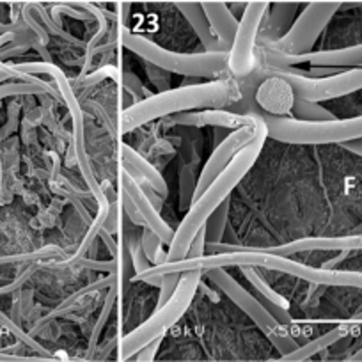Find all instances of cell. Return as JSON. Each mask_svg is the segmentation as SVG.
<instances>
[{"instance_id":"obj_1","label":"cell","mask_w":362,"mask_h":362,"mask_svg":"<svg viewBox=\"0 0 362 362\" xmlns=\"http://www.w3.org/2000/svg\"><path fill=\"white\" fill-rule=\"evenodd\" d=\"M242 87L236 78L211 80L194 86H183L177 89L162 90L142 102L127 107L121 114V134L135 130L148 121L169 117L174 114L190 112L203 109H229L242 102Z\"/></svg>"},{"instance_id":"obj_2","label":"cell","mask_w":362,"mask_h":362,"mask_svg":"<svg viewBox=\"0 0 362 362\" xmlns=\"http://www.w3.org/2000/svg\"><path fill=\"white\" fill-rule=\"evenodd\" d=\"M267 137V134H261L259 137L254 139L250 144H247L245 148L240 149V151L236 153L235 158L231 160V163H229V165L215 177L214 183L194 201L192 206L189 208L187 215L183 217V221H181L180 228L174 231V238L173 242H170L169 250H167L165 263H176V261L185 259L190 243L194 242L197 233L204 228L208 217H210L224 201L229 199L231 190L238 185L240 181L243 180V176L250 170V167H252L254 163H256V160L259 158V153L261 149H263L264 139Z\"/></svg>"},{"instance_id":"obj_3","label":"cell","mask_w":362,"mask_h":362,"mask_svg":"<svg viewBox=\"0 0 362 362\" xmlns=\"http://www.w3.org/2000/svg\"><path fill=\"white\" fill-rule=\"evenodd\" d=\"M119 43L124 50L137 54L142 61L151 62L169 73L194 78H206L218 76L229 71V52H199V54H180V52L167 50L155 41L148 40L142 34H135L128 29L123 20Z\"/></svg>"},{"instance_id":"obj_4","label":"cell","mask_w":362,"mask_h":362,"mask_svg":"<svg viewBox=\"0 0 362 362\" xmlns=\"http://www.w3.org/2000/svg\"><path fill=\"white\" fill-rule=\"evenodd\" d=\"M267 135L290 144H344L362 139V116L313 123L261 112Z\"/></svg>"},{"instance_id":"obj_5","label":"cell","mask_w":362,"mask_h":362,"mask_svg":"<svg viewBox=\"0 0 362 362\" xmlns=\"http://www.w3.org/2000/svg\"><path fill=\"white\" fill-rule=\"evenodd\" d=\"M203 276V272L197 270L181 274L180 284H177L170 300L163 304L162 308L155 309L153 316H149L142 325H139L137 329L132 330L128 336L123 337V341H121V358L127 361L132 355H135L142 348L148 346L149 343L163 337L165 330L170 329L174 322L180 320V316L189 309Z\"/></svg>"},{"instance_id":"obj_6","label":"cell","mask_w":362,"mask_h":362,"mask_svg":"<svg viewBox=\"0 0 362 362\" xmlns=\"http://www.w3.org/2000/svg\"><path fill=\"white\" fill-rule=\"evenodd\" d=\"M208 277H210L211 283L226 295L231 302H235L261 330H263L264 336L276 344L277 350L283 354V357L293 354L300 344L297 343L293 336H291L290 329H286L284 325H281L274 316L268 313V309L257 300V297H254L250 291H247L238 281H235L231 277V274L226 272V268H211V270L204 272Z\"/></svg>"},{"instance_id":"obj_7","label":"cell","mask_w":362,"mask_h":362,"mask_svg":"<svg viewBox=\"0 0 362 362\" xmlns=\"http://www.w3.org/2000/svg\"><path fill=\"white\" fill-rule=\"evenodd\" d=\"M267 71L281 76L291 87L295 98L304 102H327L362 89V68L348 69L330 76H308L295 68L267 69Z\"/></svg>"},{"instance_id":"obj_8","label":"cell","mask_w":362,"mask_h":362,"mask_svg":"<svg viewBox=\"0 0 362 362\" xmlns=\"http://www.w3.org/2000/svg\"><path fill=\"white\" fill-rule=\"evenodd\" d=\"M339 8L341 2H337V0L309 2L304 6V11L297 15L290 30L281 40L268 45V48L286 55L308 54L315 47L316 40L327 27V23L339 11Z\"/></svg>"},{"instance_id":"obj_9","label":"cell","mask_w":362,"mask_h":362,"mask_svg":"<svg viewBox=\"0 0 362 362\" xmlns=\"http://www.w3.org/2000/svg\"><path fill=\"white\" fill-rule=\"evenodd\" d=\"M270 0H249L240 18L235 43L229 48V73L233 78H249L256 69V43Z\"/></svg>"},{"instance_id":"obj_10","label":"cell","mask_w":362,"mask_h":362,"mask_svg":"<svg viewBox=\"0 0 362 362\" xmlns=\"http://www.w3.org/2000/svg\"><path fill=\"white\" fill-rule=\"evenodd\" d=\"M254 112H256V119H254L252 123L233 130L231 134L214 149L211 156L206 160V163H204L203 169H201L199 176H197V187L194 201H196L197 197L214 183L215 177L231 163V160L235 158L236 153H238L240 149H243L247 144H250V142L256 137H259L261 134H267V128H264V121L263 117H261V112H257V110H254Z\"/></svg>"},{"instance_id":"obj_11","label":"cell","mask_w":362,"mask_h":362,"mask_svg":"<svg viewBox=\"0 0 362 362\" xmlns=\"http://www.w3.org/2000/svg\"><path fill=\"white\" fill-rule=\"evenodd\" d=\"M121 177H123L121 185H123L124 196L132 201V204L135 206V210L139 211L142 222H144V228L151 229V231L155 233V235L158 236L163 243L170 245V242H173V238H174V229L170 228L165 221H163L162 215H160V211L156 210L155 204H153L151 199L146 196V192H144V189H142L141 183H139V181L135 180V177L132 176L127 169L123 170Z\"/></svg>"},{"instance_id":"obj_12","label":"cell","mask_w":362,"mask_h":362,"mask_svg":"<svg viewBox=\"0 0 362 362\" xmlns=\"http://www.w3.org/2000/svg\"><path fill=\"white\" fill-rule=\"evenodd\" d=\"M256 119V112L250 110L247 114L235 112V110L226 109H203V110H190V112H181L169 116V124L176 127H221L228 130H236L245 124H250Z\"/></svg>"},{"instance_id":"obj_13","label":"cell","mask_w":362,"mask_h":362,"mask_svg":"<svg viewBox=\"0 0 362 362\" xmlns=\"http://www.w3.org/2000/svg\"><path fill=\"white\" fill-rule=\"evenodd\" d=\"M362 249V235H346L336 236V238H300L295 242L284 243L279 247H264L267 252L288 256L298 252H309V250H358Z\"/></svg>"},{"instance_id":"obj_14","label":"cell","mask_w":362,"mask_h":362,"mask_svg":"<svg viewBox=\"0 0 362 362\" xmlns=\"http://www.w3.org/2000/svg\"><path fill=\"white\" fill-rule=\"evenodd\" d=\"M254 98H256L259 109H264L270 116L277 114L281 117H284L283 114L290 112V109H293L295 102V95L291 87L281 76L274 75V73H270V78L261 82Z\"/></svg>"},{"instance_id":"obj_15","label":"cell","mask_w":362,"mask_h":362,"mask_svg":"<svg viewBox=\"0 0 362 362\" xmlns=\"http://www.w3.org/2000/svg\"><path fill=\"white\" fill-rule=\"evenodd\" d=\"M173 4L180 11V15L187 20V23L192 27L194 33L197 34L199 41L203 43V47L206 48V52H229L221 43V40L214 33V29H211V23L208 20L206 11H204L203 2H196V0H176Z\"/></svg>"},{"instance_id":"obj_16","label":"cell","mask_w":362,"mask_h":362,"mask_svg":"<svg viewBox=\"0 0 362 362\" xmlns=\"http://www.w3.org/2000/svg\"><path fill=\"white\" fill-rule=\"evenodd\" d=\"M242 272H243V276L249 279L250 286H252L254 291H256L257 300L268 309V313H270V315L274 316L281 325L290 329V327L293 325V318H291L290 311H288V309H290V302H288L284 297H281V295L277 293L270 284L264 283V279H261L259 274L254 270V267H243Z\"/></svg>"},{"instance_id":"obj_17","label":"cell","mask_w":362,"mask_h":362,"mask_svg":"<svg viewBox=\"0 0 362 362\" xmlns=\"http://www.w3.org/2000/svg\"><path fill=\"white\" fill-rule=\"evenodd\" d=\"M121 158H123V163L127 167L124 169L139 180L144 185L151 187L156 194H160L162 197L167 196V183L163 180L162 173L149 162L148 158L141 155L139 151H135L132 146L121 144Z\"/></svg>"},{"instance_id":"obj_18","label":"cell","mask_w":362,"mask_h":362,"mask_svg":"<svg viewBox=\"0 0 362 362\" xmlns=\"http://www.w3.org/2000/svg\"><path fill=\"white\" fill-rule=\"evenodd\" d=\"M203 8L206 11L214 33L217 34L221 43L229 50L231 45L235 43L240 25V20L235 16V11H233L228 2H203Z\"/></svg>"},{"instance_id":"obj_19","label":"cell","mask_w":362,"mask_h":362,"mask_svg":"<svg viewBox=\"0 0 362 362\" xmlns=\"http://www.w3.org/2000/svg\"><path fill=\"white\" fill-rule=\"evenodd\" d=\"M346 332H348V325L336 327V329L329 330V332L323 334V336L315 337V339L309 341V343H305V344H300V346H298L293 354L286 355L284 358H288V361H304V358L313 357L315 354L325 350V348H329L330 344H334L336 341H339Z\"/></svg>"},{"instance_id":"obj_20","label":"cell","mask_w":362,"mask_h":362,"mask_svg":"<svg viewBox=\"0 0 362 362\" xmlns=\"http://www.w3.org/2000/svg\"><path fill=\"white\" fill-rule=\"evenodd\" d=\"M229 199L224 201L214 214L208 217L206 224H204L203 233L204 238H206V245H214V243H221L222 236H224L226 222H228L229 215Z\"/></svg>"},{"instance_id":"obj_21","label":"cell","mask_w":362,"mask_h":362,"mask_svg":"<svg viewBox=\"0 0 362 362\" xmlns=\"http://www.w3.org/2000/svg\"><path fill=\"white\" fill-rule=\"evenodd\" d=\"M293 114H295V119L313 121V123L336 119V117H334V114L329 112L327 109H323L320 103L304 102V100H297V98H295V102H293Z\"/></svg>"},{"instance_id":"obj_22","label":"cell","mask_w":362,"mask_h":362,"mask_svg":"<svg viewBox=\"0 0 362 362\" xmlns=\"http://www.w3.org/2000/svg\"><path fill=\"white\" fill-rule=\"evenodd\" d=\"M197 177L194 174L192 165H183L180 173V208L183 211H189L192 206L194 196H196Z\"/></svg>"},{"instance_id":"obj_23","label":"cell","mask_w":362,"mask_h":362,"mask_svg":"<svg viewBox=\"0 0 362 362\" xmlns=\"http://www.w3.org/2000/svg\"><path fill=\"white\" fill-rule=\"evenodd\" d=\"M141 245L142 249H144L146 256L151 261L153 267H158V264H163L167 261V252L163 250V242L151 231V229H142Z\"/></svg>"},{"instance_id":"obj_24","label":"cell","mask_w":362,"mask_h":362,"mask_svg":"<svg viewBox=\"0 0 362 362\" xmlns=\"http://www.w3.org/2000/svg\"><path fill=\"white\" fill-rule=\"evenodd\" d=\"M121 75H123V71H121L119 68H116V66H103V68L95 69V71L87 73L82 78H78L76 87H78V89H90V87L98 86L103 80L121 78Z\"/></svg>"},{"instance_id":"obj_25","label":"cell","mask_w":362,"mask_h":362,"mask_svg":"<svg viewBox=\"0 0 362 362\" xmlns=\"http://www.w3.org/2000/svg\"><path fill=\"white\" fill-rule=\"evenodd\" d=\"M127 247H128V252H130V257H132V264H134L135 276H141V274H144L146 270H149V268L153 267L151 261H149V257L146 256L144 249H142L141 238H139L135 243L127 242Z\"/></svg>"},{"instance_id":"obj_26","label":"cell","mask_w":362,"mask_h":362,"mask_svg":"<svg viewBox=\"0 0 362 362\" xmlns=\"http://www.w3.org/2000/svg\"><path fill=\"white\" fill-rule=\"evenodd\" d=\"M146 71H148L149 75V80L153 82V86L158 87V89H163L167 90V86H169L170 82V76H169V71H165V69L158 68V66L151 64V62H146Z\"/></svg>"},{"instance_id":"obj_27","label":"cell","mask_w":362,"mask_h":362,"mask_svg":"<svg viewBox=\"0 0 362 362\" xmlns=\"http://www.w3.org/2000/svg\"><path fill=\"white\" fill-rule=\"evenodd\" d=\"M204 254H206V238H204V233L201 229L196 238H194V242L190 243L185 259H197V257H203Z\"/></svg>"},{"instance_id":"obj_28","label":"cell","mask_w":362,"mask_h":362,"mask_svg":"<svg viewBox=\"0 0 362 362\" xmlns=\"http://www.w3.org/2000/svg\"><path fill=\"white\" fill-rule=\"evenodd\" d=\"M162 339H163V337H160V339H155L153 343H149L148 346L142 348L141 351H137V354H135V358H137V361H141V362L153 361V358H155L156 350H158L160 343H162Z\"/></svg>"},{"instance_id":"obj_29","label":"cell","mask_w":362,"mask_h":362,"mask_svg":"<svg viewBox=\"0 0 362 362\" xmlns=\"http://www.w3.org/2000/svg\"><path fill=\"white\" fill-rule=\"evenodd\" d=\"M343 146L344 149H348L350 153H354V155L357 156H362V139H357V141H350V142H344Z\"/></svg>"},{"instance_id":"obj_30","label":"cell","mask_w":362,"mask_h":362,"mask_svg":"<svg viewBox=\"0 0 362 362\" xmlns=\"http://www.w3.org/2000/svg\"><path fill=\"white\" fill-rule=\"evenodd\" d=\"M350 361H354V362H362V348H361V350H358V351H355L354 355H351Z\"/></svg>"},{"instance_id":"obj_31","label":"cell","mask_w":362,"mask_h":362,"mask_svg":"<svg viewBox=\"0 0 362 362\" xmlns=\"http://www.w3.org/2000/svg\"><path fill=\"white\" fill-rule=\"evenodd\" d=\"M351 235H362V224L357 226V228H355L354 231H351Z\"/></svg>"},{"instance_id":"obj_32","label":"cell","mask_w":362,"mask_h":362,"mask_svg":"<svg viewBox=\"0 0 362 362\" xmlns=\"http://www.w3.org/2000/svg\"><path fill=\"white\" fill-rule=\"evenodd\" d=\"M358 311H362V305H361V308H358Z\"/></svg>"}]
</instances>
